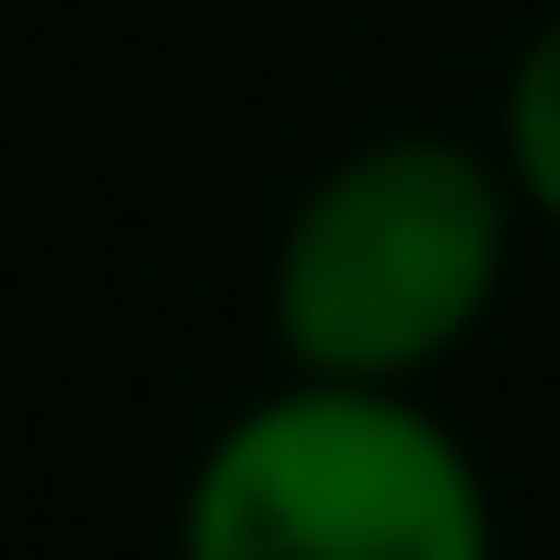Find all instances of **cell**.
I'll list each match as a JSON object with an SVG mask.
<instances>
[{
  "label": "cell",
  "instance_id": "1",
  "mask_svg": "<svg viewBox=\"0 0 560 560\" xmlns=\"http://www.w3.org/2000/svg\"><path fill=\"white\" fill-rule=\"evenodd\" d=\"M515 172L503 149L389 126L310 172V195L275 229L264 320L287 377H343V389H412L492 320L515 275Z\"/></svg>",
  "mask_w": 560,
  "mask_h": 560
},
{
  "label": "cell",
  "instance_id": "2",
  "mask_svg": "<svg viewBox=\"0 0 560 560\" xmlns=\"http://www.w3.org/2000/svg\"><path fill=\"white\" fill-rule=\"evenodd\" d=\"M184 560H503L480 457L412 389L287 377L184 480Z\"/></svg>",
  "mask_w": 560,
  "mask_h": 560
},
{
  "label": "cell",
  "instance_id": "3",
  "mask_svg": "<svg viewBox=\"0 0 560 560\" xmlns=\"http://www.w3.org/2000/svg\"><path fill=\"white\" fill-rule=\"evenodd\" d=\"M503 172H515L526 218L560 229V12H538V35L503 69Z\"/></svg>",
  "mask_w": 560,
  "mask_h": 560
}]
</instances>
